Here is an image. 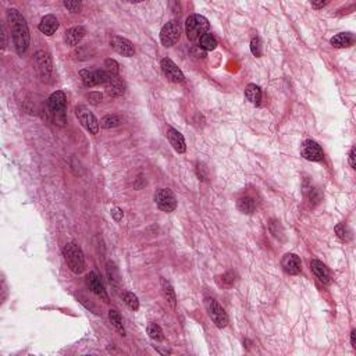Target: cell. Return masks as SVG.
Segmentation results:
<instances>
[{
	"label": "cell",
	"instance_id": "6da1fadb",
	"mask_svg": "<svg viewBox=\"0 0 356 356\" xmlns=\"http://www.w3.org/2000/svg\"><path fill=\"white\" fill-rule=\"evenodd\" d=\"M9 17L10 28H11V35H13V42L16 46V50L20 56H23L26 52L29 46V31L26 25L25 18L20 14V11L16 9H10L7 11Z\"/></svg>",
	"mask_w": 356,
	"mask_h": 356
},
{
	"label": "cell",
	"instance_id": "7a4b0ae2",
	"mask_svg": "<svg viewBox=\"0 0 356 356\" xmlns=\"http://www.w3.org/2000/svg\"><path fill=\"white\" fill-rule=\"evenodd\" d=\"M63 255L64 259L69 264L70 270L75 274H81L84 269H85V258H84V252L81 249L78 243L70 242L64 246L63 249Z\"/></svg>",
	"mask_w": 356,
	"mask_h": 356
},
{
	"label": "cell",
	"instance_id": "3957f363",
	"mask_svg": "<svg viewBox=\"0 0 356 356\" xmlns=\"http://www.w3.org/2000/svg\"><path fill=\"white\" fill-rule=\"evenodd\" d=\"M210 24L206 18L199 14H192L190 17L187 18V23H185V31H187V36L188 39L195 42V41H199L203 35L208 34Z\"/></svg>",
	"mask_w": 356,
	"mask_h": 356
},
{
	"label": "cell",
	"instance_id": "277c9868",
	"mask_svg": "<svg viewBox=\"0 0 356 356\" xmlns=\"http://www.w3.org/2000/svg\"><path fill=\"white\" fill-rule=\"evenodd\" d=\"M47 107H49V113L52 114L54 117L56 121H59L60 124L66 121V95L64 92L57 91L50 95L49 100H47Z\"/></svg>",
	"mask_w": 356,
	"mask_h": 356
},
{
	"label": "cell",
	"instance_id": "5b68a950",
	"mask_svg": "<svg viewBox=\"0 0 356 356\" xmlns=\"http://www.w3.org/2000/svg\"><path fill=\"white\" fill-rule=\"evenodd\" d=\"M35 70L42 81H49L53 74V63L50 54L45 50H38L35 53Z\"/></svg>",
	"mask_w": 356,
	"mask_h": 356
},
{
	"label": "cell",
	"instance_id": "8992f818",
	"mask_svg": "<svg viewBox=\"0 0 356 356\" xmlns=\"http://www.w3.org/2000/svg\"><path fill=\"white\" fill-rule=\"evenodd\" d=\"M181 35V25L178 21H168L166 25H163L162 31H160V41L165 45L166 47H170L178 42Z\"/></svg>",
	"mask_w": 356,
	"mask_h": 356
},
{
	"label": "cell",
	"instance_id": "52a82bcc",
	"mask_svg": "<svg viewBox=\"0 0 356 356\" xmlns=\"http://www.w3.org/2000/svg\"><path fill=\"white\" fill-rule=\"evenodd\" d=\"M79 77L85 87H96L107 84L109 72L106 70H82L79 71Z\"/></svg>",
	"mask_w": 356,
	"mask_h": 356
},
{
	"label": "cell",
	"instance_id": "ba28073f",
	"mask_svg": "<svg viewBox=\"0 0 356 356\" xmlns=\"http://www.w3.org/2000/svg\"><path fill=\"white\" fill-rule=\"evenodd\" d=\"M206 309H208L209 316L213 320V323L217 326L218 329H224L228 324V316H227L226 310L221 308V305L218 304L214 299H206Z\"/></svg>",
	"mask_w": 356,
	"mask_h": 356
},
{
	"label": "cell",
	"instance_id": "9c48e42d",
	"mask_svg": "<svg viewBox=\"0 0 356 356\" xmlns=\"http://www.w3.org/2000/svg\"><path fill=\"white\" fill-rule=\"evenodd\" d=\"M155 202H156L159 209H162L163 212H167V213L174 212L177 208L175 195L171 190H167V188H162L155 193Z\"/></svg>",
	"mask_w": 356,
	"mask_h": 356
},
{
	"label": "cell",
	"instance_id": "30bf717a",
	"mask_svg": "<svg viewBox=\"0 0 356 356\" xmlns=\"http://www.w3.org/2000/svg\"><path fill=\"white\" fill-rule=\"evenodd\" d=\"M75 114L78 117L79 122L87 128L91 134H97L99 131V121L95 117V114L89 112L85 106H77L75 109Z\"/></svg>",
	"mask_w": 356,
	"mask_h": 356
},
{
	"label": "cell",
	"instance_id": "8fae6325",
	"mask_svg": "<svg viewBox=\"0 0 356 356\" xmlns=\"http://www.w3.org/2000/svg\"><path fill=\"white\" fill-rule=\"evenodd\" d=\"M301 155L306 160H309V162H320L324 157V153H323V149L320 148V145L317 142L312 141V139H308V141H305L302 143Z\"/></svg>",
	"mask_w": 356,
	"mask_h": 356
},
{
	"label": "cell",
	"instance_id": "7c38bea8",
	"mask_svg": "<svg viewBox=\"0 0 356 356\" xmlns=\"http://www.w3.org/2000/svg\"><path fill=\"white\" fill-rule=\"evenodd\" d=\"M162 70H163L166 77L170 81H173V82L178 84V82H183L184 78H185L183 71L178 69V66L173 60H170V59H163L162 60Z\"/></svg>",
	"mask_w": 356,
	"mask_h": 356
},
{
	"label": "cell",
	"instance_id": "4fadbf2b",
	"mask_svg": "<svg viewBox=\"0 0 356 356\" xmlns=\"http://www.w3.org/2000/svg\"><path fill=\"white\" fill-rule=\"evenodd\" d=\"M110 46H112L119 54L125 56V57H131V56H134V53H135V49H134L132 44H131L128 39H125V38H122V36H113V38L110 39Z\"/></svg>",
	"mask_w": 356,
	"mask_h": 356
},
{
	"label": "cell",
	"instance_id": "5bb4252c",
	"mask_svg": "<svg viewBox=\"0 0 356 356\" xmlns=\"http://www.w3.org/2000/svg\"><path fill=\"white\" fill-rule=\"evenodd\" d=\"M281 266L287 274L291 276H296L301 273L302 270V261L299 259V256H296L295 253H287L283 261H281Z\"/></svg>",
	"mask_w": 356,
	"mask_h": 356
},
{
	"label": "cell",
	"instance_id": "9a60e30c",
	"mask_svg": "<svg viewBox=\"0 0 356 356\" xmlns=\"http://www.w3.org/2000/svg\"><path fill=\"white\" fill-rule=\"evenodd\" d=\"M87 285L89 287V289H91L94 294H96L97 296H100L104 302H109V296H107V294H106L103 284H102L100 278L97 277V274H96V273L92 271V273H89V274H88Z\"/></svg>",
	"mask_w": 356,
	"mask_h": 356
},
{
	"label": "cell",
	"instance_id": "2e32d148",
	"mask_svg": "<svg viewBox=\"0 0 356 356\" xmlns=\"http://www.w3.org/2000/svg\"><path fill=\"white\" fill-rule=\"evenodd\" d=\"M106 88H107V94L110 96H121L125 91V85L121 78L113 74H109V81L106 84Z\"/></svg>",
	"mask_w": 356,
	"mask_h": 356
},
{
	"label": "cell",
	"instance_id": "e0dca14e",
	"mask_svg": "<svg viewBox=\"0 0 356 356\" xmlns=\"http://www.w3.org/2000/svg\"><path fill=\"white\" fill-rule=\"evenodd\" d=\"M310 269L314 273V276L319 278L324 284H330L331 274L330 270L327 269V266L322 263L320 261H310Z\"/></svg>",
	"mask_w": 356,
	"mask_h": 356
},
{
	"label": "cell",
	"instance_id": "ac0fdd59",
	"mask_svg": "<svg viewBox=\"0 0 356 356\" xmlns=\"http://www.w3.org/2000/svg\"><path fill=\"white\" fill-rule=\"evenodd\" d=\"M167 137H168V141H170V143H171V146H173L175 152L184 153V152L187 150L185 139H184L181 132H178V131L174 130V128H168V131H167Z\"/></svg>",
	"mask_w": 356,
	"mask_h": 356
},
{
	"label": "cell",
	"instance_id": "d6986e66",
	"mask_svg": "<svg viewBox=\"0 0 356 356\" xmlns=\"http://www.w3.org/2000/svg\"><path fill=\"white\" fill-rule=\"evenodd\" d=\"M59 29V21H57V18L52 16V14H49V16H45L42 20H41V23H39V31L42 32V34L47 35V36H50L53 35L56 31Z\"/></svg>",
	"mask_w": 356,
	"mask_h": 356
},
{
	"label": "cell",
	"instance_id": "ffe728a7",
	"mask_svg": "<svg viewBox=\"0 0 356 356\" xmlns=\"http://www.w3.org/2000/svg\"><path fill=\"white\" fill-rule=\"evenodd\" d=\"M85 36L84 26H72L66 32V42L69 46H77Z\"/></svg>",
	"mask_w": 356,
	"mask_h": 356
},
{
	"label": "cell",
	"instance_id": "44dd1931",
	"mask_svg": "<svg viewBox=\"0 0 356 356\" xmlns=\"http://www.w3.org/2000/svg\"><path fill=\"white\" fill-rule=\"evenodd\" d=\"M355 42V36L349 32H342V34L335 35L334 38H331V45L334 47H338V49H342V47H349L352 46Z\"/></svg>",
	"mask_w": 356,
	"mask_h": 356
},
{
	"label": "cell",
	"instance_id": "7402d4cb",
	"mask_svg": "<svg viewBox=\"0 0 356 356\" xmlns=\"http://www.w3.org/2000/svg\"><path fill=\"white\" fill-rule=\"evenodd\" d=\"M237 206H238V210L241 213H245V214H252L253 212L256 210V203H255V200L251 196H242V198H239Z\"/></svg>",
	"mask_w": 356,
	"mask_h": 356
},
{
	"label": "cell",
	"instance_id": "603a6c76",
	"mask_svg": "<svg viewBox=\"0 0 356 356\" xmlns=\"http://www.w3.org/2000/svg\"><path fill=\"white\" fill-rule=\"evenodd\" d=\"M162 292H163V295H165L166 301L170 304V306L175 309V306H177V298H175V292H174L173 287H171V284L165 280V278H162Z\"/></svg>",
	"mask_w": 356,
	"mask_h": 356
},
{
	"label": "cell",
	"instance_id": "cb8c5ba5",
	"mask_svg": "<svg viewBox=\"0 0 356 356\" xmlns=\"http://www.w3.org/2000/svg\"><path fill=\"white\" fill-rule=\"evenodd\" d=\"M245 96H246V99L251 103L258 106L261 100V89L258 85H255V84H249L246 87V89H245Z\"/></svg>",
	"mask_w": 356,
	"mask_h": 356
},
{
	"label": "cell",
	"instance_id": "d4e9b609",
	"mask_svg": "<svg viewBox=\"0 0 356 356\" xmlns=\"http://www.w3.org/2000/svg\"><path fill=\"white\" fill-rule=\"evenodd\" d=\"M121 124V117L116 116V114H107L104 116L103 119L100 120V125L106 128V130H110V128H116Z\"/></svg>",
	"mask_w": 356,
	"mask_h": 356
},
{
	"label": "cell",
	"instance_id": "484cf974",
	"mask_svg": "<svg viewBox=\"0 0 356 356\" xmlns=\"http://www.w3.org/2000/svg\"><path fill=\"white\" fill-rule=\"evenodd\" d=\"M109 319H110V323L113 324L114 329L119 331L121 335H125V330H124V326H122V319L120 313L114 310V309L109 310Z\"/></svg>",
	"mask_w": 356,
	"mask_h": 356
},
{
	"label": "cell",
	"instance_id": "4316f807",
	"mask_svg": "<svg viewBox=\"0 0 356 356\" xmlns=\"http://www.w3.org/2000/svg\"><path fill=\"white\" fill-rule=\"evenodd\" d=\"M199 46L202 49L210 52V50H214L217 47V41H216V38L212 34H206L203 35L199 39Z\"/></svg>",
	"mask_w": 356,
	"mask_h": 356
},
{
	"label": "cell",
	"instance_id": "83f0119b",
	"mask_svg": "<svg viewBox=\"0 0 356 356\" xmlns=\"http://www.w3.org/2000/svg\"><path fill=\"white\" fill-rule=\"evenodd\" d=\"M148 334L149 337L155 341H163L165 335H163V330L160 329V326L156 323H150L148 326Z\"/></svg>",
	"mask_w": 356,
	"mask_h": 356
},
{
	"label": "cell",
	"instance_id": "f1b7e54d",
	"mask_svg": "<svg viewBox=\"0 0 356 356\" xmlns=\"http://www.w3.org/2000/svg\"><path fill=\"white\" fill-rule=\"evenodd\" d=\"M124 302L127 304V306L132 309V310H138L139 309V301H138V296L135 295V294H132V292H127L125 295H124Z\"/></svg>",
	"mask_w": 356,
	"mask_h": 356
},
{
	"label": "cell",
	"instance_id": "f546056e",
	"mask_svg": "<svg viewBox=\"0 0 356 356\" xmlns=\"http://www.w3.org/2000/svg\"><path fill=\"white\" fill-rule=\"evenodd\" d=\"M235 281H237V274L234 271H227L226 274L221 276V285L223 287H233L235 284Z\"/></svg>",
	"mask_w": 356,
	"mask_h": 356
},
{
	"label": "cell",
	"instance_id": "4dcf8cb0",
	"mask_svg": "<svg viewBox=\"0 0 356 356\" xmlns=\"http://www.w3.org/2000/svg\"><path fill=\"white\" fill-rule=\"evenodd\" d=\"M104 67H106V71L109 72V74H113V75H119V72H120V66H119V63L113 59H107V60L104 61Z\"/></svg>",
	"mask_w": 356,
	"mask_h": 356
},
{
	"label": "cell",
	"instance_id": "1f68e13d",
	"mask_svg": "<svg viewBox=\"0 0 356 356\" xmlns=\"http://www.w3.org/2000/svg\"><path fill=\"white\" fill-rule=\"evenodd\" d=\"M335 233L339 237V239H342V241H348L349 239V230H348V227L345 223H341L338 226L335 227Z\"/></svg>",
	"mask_w": 356,
	"mask_h": 356
},
{
	"label": "cell",
	"instance_id": "d6a6232c",
	"mask_svg": "<svg viewBox=\"0 0 356 356\" xmlns=\"http://www.w3.org/2000/svg\"><path fill=\"white\" fill-rule=\"evenodd\" d=\"M251 50L256 56V57H261V42L259 38H253L251 41Z\"/></svg>",
	"mask_w": 356,
	"mask_h": 356
},
{
	"label": "cell",
	"instance_id": "836d02e7",
	"mask_svg": "<svg viewBox=\"0 0 356 356\" xmlns=\"http://www.w3.org/2000/svg\"><path fill=\"white\" fill-rule=\"evenodd\" d=\"M64 7L66 9H69L70 11H72V13H78L79 10H81V3L79 1H64Z\"/></svg>",
	"mask_w": 356,
	"mask_h": 356
},
{
	"label": "cell",
	"instance_id": "e575fe53",
	"mask_svg": "<svg viewBox=\"0 0 356 356\" xmlns=\"http://www.w3.org/2000/svg\"><path fill=\"white\" fill-rule=\"evenodd\" d=\"M196 174L199 177V180H203V181H208V171H206V167L203 165H198L196 166Z\"/></svg>",
	"mask_w": 356,
	"mask_h": 356
},
{
	"label": "cell",
	"instance_id": "d590c367",
	"mask_svg": "<svg viewBox=\"0 0 356 356\" xmlns=\"http://www.w3.org/2000/svg\"><path fill=\"white\" fill-rule=\"evenodd\" d=\"M102 94L100 92H91L89 95H88V99H89V102L92 104H97L102 102Z\"/></svg>",
	"mask_w": 356,
	"mask_h": 356
},
{
	"label": "cell",
	"instance_id": "8d00e7d4",
	"mask_svg": "<svg viewBox=\"0 0 356 356\" xmlns=\"http://www.w3.org/2000/svg\"><path fill=\"white\" fill-rule=\"evenodd\" d=\"M112 216L116 221H121L122 217H124V213L120 208H113L112 209Z\"/></svg>",
	"mask_w": 356,
	"mask_h": 356
},
{
	"label": "cell",
	"instance_id": "74e56055",
	"mask_svg": "<svg viewBox=\"0 0 356 356\" xmlns=\"http://www.w3.org/2000/svg\"><path fill=\"white\" fill-rule=\"evenodd\" d=\"M349 165H351V167L352 168H355V148H352L351 149V152H349Z\"/></svg>",
	"mask_w": 356,
	"mask_h": 356
},
{
	"label": "cell",
	"instance_id": "f35d334b",
	"mask_svg": "<svg viewBox=\"0 0 356 356\" xmlns=\"http://www.w3.org/2000/svg\"><path fill=\"white\" fill-rule=\"evenodd\" d=\"M327 4V1H312V7L314 9H322Z\"/></svg>",
	"mask_w": 356,
	"mask_h": 356
},
{
	"label": "cell",
	"instance_id": "ab89813d",
	"mask_svg": "<svg viewBox=\"0 0 356 356\" xmlns=\"http://www.w3.org/2000/svg\"><path fill=\"white\" fill-rule=\"evenodd\" d=\"M351 344H352V347L356 348V330H352L351 332Z\"/></svg>",
	"mask_w": 356,
	"mask_h": 356
}]
</instances>
